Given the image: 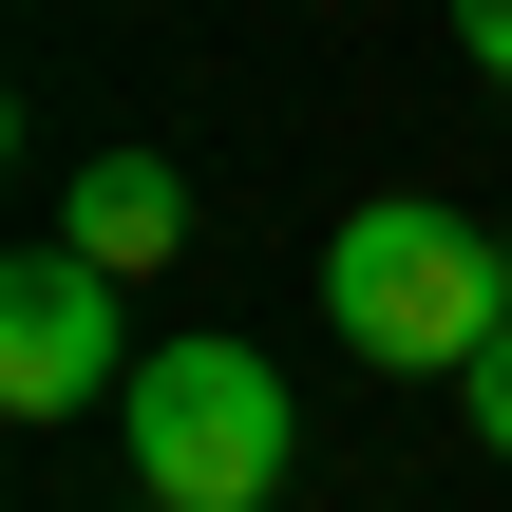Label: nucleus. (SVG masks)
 <instances>
[{"mask_svg":"<svg viewBox=\"0 0 512 512\" xmlns=\"http://www.w3.org/2000/svg\"><path fill=\"white\" fill-rule=\"evenodd\" d=\"M456 399H475V456H512V323L475 342V380H456Z\"/></svg>","mask_w":512,"mask_h":512,"instance_id":"nucleus-5","label":"nucleus"},{"mask_svg":"<svg viewBox=\"0 0 512 512\" xmlns=\"http://www.w3.org/2000/svg\"><path fill=\"white\" fill-rule=\"evenodd\" d=\"M114 380V266L95 247H19L0 266V418H95Z\"/></svg>","mask_w":512,"mask_h":512,"instance_id":"nucleus-3","label":"nucleus"},{"mask_svg":"<svg viewBox=\"0 0 512 512\" xmlns=\"http://www.w3.org/2000/svg\"><path fill=\"white\" fill-rule=\"evenodd\" d=\"M114 456H133V494H152V512H266V494H285V456H304L285 361H266V342H228V323L152 342V361H133V399H114Z\"/></svg>","mask_w":512,"mask_h":512,"instance_id":"nucleus-2","label":"nucleus"},{"mask_svg":"<svg viewBox=\"0 0 512 512\" xmlns=\"http://www.w3.org/2000/svg\"><path fill=\"white\" fill-rule=\"evenodd\" d=\"M323 323H342V361H380V380H475V342L512 323V247L475 209H437V190H380V209H342V247H323Z\"/></svg>","mask_w":512,"mask_h":512,"instance_id":"nucleus-1","label":"nucleus"},{"mask_svg":"<svg viewBox=\"0 0 512 512\" xmlns=\"http://www.w3.org/2000/svg\"><path fill=\"white\" fill-rule=\"evenodd\" d=\"M57 247H95L114 285H152V266L190 247V171H171V152H76V190H57Z\"/></svg>","mask_w":512,"mask_h":512,"instance_id":"nucleus-4","label":"nucleus"},{"mask_svg":"<svg viewBox=\"0 0 512 512\" xmlns=\"http://www.w3.org/2000/svg\"><path fill=\"white\" fill-rule=\"evenodd\" d=\"M456 57H475V76H512V0H456Z\"/></svg>","mask_w":512,"mask_h":512,"instance_id":"nucleus-6","label":"nucleus"}]
</instances>
